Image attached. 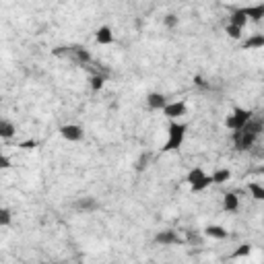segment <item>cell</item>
<instances>
[{
    "label": "cell",
    "instance_id": "1",
    "mask_svg": "<svg viewBox=\"0 0 264 264\" xmlns=\"http://www.w3.org/2000/svg\"><path fill=\"white\" fill-rule=\"evenodd\" d=\"M262 128H264V122H262V120H256V118H252V120H250L242 130H237V132H235V136H233L235 147H237L239 151H248V149H252V147H254V142H256V138L260 136Z\"/></svg>",
    "mask_w": 264,
    "mask_h": 264
},
{
    "label": "cell",
    "instance_id": "2",
    "mask_svg": "<svg viewBox=\"0 0 264 264\" xmlns=\"http://www.w3.org/2000/svg\"><path fill=\"white\" fill-rule=\"evenodd\" d=\"M186 130H188V126H186L184 122L170 120V126H167V140L163 142V151H165V153H172V151L182 149V145H184V140H186Z\"/></svg>",
    "mask_w": 264,
    "mask_h": 264
},
{
    "label": "cell",
    "instance_id": "3",
    "mask_svg": "<svg viewBox=\"0 0 264 264\" xmlns=\"http://www.w3.org/2000/svg\"><path fill=\"white\" fill-rule=\"evenodd\" d=\"M254 118V114H252V110H246V108H235L233 112H229L227 114V118H225V126L229 128V130H233V132H237V130H242L250 120Z\"/></svg>",
    "mask_w": 264,
    "mask_h": 264
},
{
    "label": "cell",
    "instance_id": "4",
    "mask_svg": "<svg viewBox=\"0 0 264 264\" xmlns=\"http://www.w3.org/2000/svg\"><path fill=\"white\" fill-rule=\"evenodd\" d=\"M186 182L192 188V192H202V190H206L210 184H213L210 176H206V172L202 167H192L188 172V176H186Z\"/></svg>",
    "mask_w": 264,
    "mask_h": 264
},
{
    "label": "cell",
    "instance_id": "5",
    "mask_svg": "<svg viewBox=\"0 0 264 264\" xmlns=\"http://www.w3.org/2000/svg\"><path fill=\"white\" fill-rule=\"evenodd\" d=\"M163 114L167 120H180L182 116L188 114V105H186V101H167V105L163 108Z\"/></svg>",
    "mask_w": 264,
    "mask_h": 264
},
{
    "label": "cell",
    "instance_id": "6",
    "mask_svg": "<svg viewBox=\"0 0 264 264\" xmlns=\"http://www.w3.org/2000/svg\"><path fill=\"white\" fill-rule=\"evenodd\" d=\"M60 136L68 142H79V140H83L85 130L79 124H64V126H60Z\"/></svg>",
    "mask_w": 264,
    "mask_h": 264
},
{
    "label": "cell",
    "instance_id": "7",
    "mask_svg": "<svg viewBox=\"0 0 264 264\" xmlns=\"http://www.w3.org/2000/svg\"><path fill=\"white\" fill-rule=\"evenodd\" d=\"M155 242L159 244V246H178V244H182L184 239L176 233V231H172V229H165V231H159L155 235Z\"/></svg>",
    "mask_w": 264,
    "mask_h": 264
},
{
    "label": "cell",
    "instance_id": "8",
    "mask_svg": "<svg viewBox=\"0 0 264 264\" xmlns=\"http://www.w3.org/2000/svg\"><path fill=\"white\" fill-rule=\"evenodd\" d=\"M114 39H116V35H114V31H112V27H108V25H101V27L95 31V41H97L99 45H110V43H114Z\"/></svg>",
    "mask_w": 264,
    "mask_h": 264
},
{
    "label": "cell",
    "instance_id": "9",
    "mask_svg": "<svg viewBox=\"0 0 264 264\" xmlns=\"http://www.w3.org/2000/svg\"><path fill=\"white\" fill-rule=\"evenodd\" d=\"M147 105H149L151 110H161V112H163V108L167 105V99H165V95H163V93L153 91V93H149V95H147Z\"/></svg>",
    "mask_w": 264,
    "mask_h": 264
},
{
    "label": "cell",
    "instance_id": "10",
    "mask_svg": "<svg viewBox=\"0 0 264 264\" xmlns=\"http://www.w3.org/2000/svg\"><path fill=\"white\" fill-rule=\"evenodd\" d=\"M204 235L210 237V239H227L229 231L223 225H206L204 227Z\"/></svg>",
    "mask_w": 264,
    "mask_h": 264
},
{
    "label": "cell",
    "instance_id": "11",
    "mask_svg": "<svg viewBox=\"0 0 264 264\" xmlns=\"http://www.w3.org/2000/svg\"><path fill=\"white\" fill-rule=\"evenodd\" d=\"M244 11H246V15H248V21H252V23H260V21H264V3H260V5H252V7H246Z\"/></svg>",
    "mask_w": 264,
    "mask_h": 264
},
{
    "label": "cell",
    "instance_id": "12",
    "mask_svg": "<svg viewBox=\"0 0 264 264\" xmlns=\"http://www.w3.org/2000/svg\"><path fill=\"white\" fill-rule=\"evenodd\" d=\"M223 210L225 213H235V210H239V198L235 192H227L223 196Z\"/></svg>",
    "mask_w": 264,
    "mask_h": 264
},
{
    "label": "cell",
    "instance_id": "13",
    "mask_svg": "<svg viewBox=\"0 0 264 264\" xmlns=\"http://www.w3.org/2000/svg\"><path fill=\"white\" fill-rule=\"evenodd\" d=\"M264 47V33H254L244 41V50H260Z\"/></svg>",
    "mask_w": 264,
    "mask_h": 264
},
{
    "label": "cell",
    "instance_id": "14",
    "mask_svg": "<svg viewBox=\"0 0 264 264\" xmlns=\"http://www.w3.org/2000/svg\"><path fill=\"white\" fill-rule=\"evenodd\" d=\"M210 180H213V184L215 186H221V184H225V182H229L231 180V170H215V174L210 176Z\"/></svg>",
    "mask_w": 264,
    "mask_h": 264
},
{
    "label": "cell",
    "instance_id": "15",
    "mask_svg": "<svg viewBox=\"0 0 264 264\" xmlns=\"http://www.w3.org/2000/svg\"><path fill=\"white\" fill-rule=\"evenodd\" d=\"M17 134V126L9 120H0V136L3 138H13Z\"/></svg>",
    "mask_w": 264,
    "mask_h": 264
},
{
    "label": "cell",
    "instance_id": "16",
    "mask_svg": "<svg viewBox=\"0 0 264 264\" xmlns=\"http://www.w3.org/2000/svg\"><path fill=\"white\" fill-rule=\"evenodd\" d=\"M229 23L239 25V27H246V25H248V15H246V11H244V9H235V11H231Z\"/></svg>",
    "mask_w": 264,
    "mask_h": 264
},
{
    "label": "cell",
    "instance_id": "17",
    "mask_svg": "<svg viewBox=\"0 0 264 264\" xmlns=\"http://www.w3.org/2000/svg\"><path fill=\"white\" fill-rule=\"evenodd\" d=\"M99 204L95 202V198H81V200H77L75 202V208L77 210H83V213H85V210H95Z\"/></svg>",
    "mask_w": 264,
    "mask_h": 264
},
{
    "label": "cell",
    "instance_id": "18",
    "mask_svg": "<svg viewBox=\"0 0 264 264\" xmlns=\"http://www.w3.org/2000/svg\"><path fill=\"white\" fill-rule=\"evenodd\" d=\"M248 190H250V194H252L254 200H264V186H262V184L250 182V184H248Z\"/></svg>",
    "mask_w": 264,
    "mask_h": 264
},
{
    "label": "cell",
    "instance_id": "19",
    "mask_svg": "<svg viewBox=\"0 0 264 264\" xmlns=\"http://www.w3.org/2000/svg\"><path fill=\"white\" fill-rule=\"evenodd\" d=\"M103 85H105V79H103L101 75H93V77L89 79V87H91V91H101V89H103Z\"/></svg>",
    "mask_w": 264,
    "mask_h": 264
},
{
    "label": "cell",
    "instance_id": "20",
    "mask_svg": "<svg viewBox=\"0 0 264 264\" xmlns=\"http://www.w3.org/2000/svg\"><path fill=\"white\" fill-rule=\"evenodd\" d=\"M11 221H13V213H11V208H0V225L3 227H9L11 225Z\"/></svg>",
    "mask_w": 264,
    "mask_h": 264
},
{
    "label": "cell",
    "instance_id": "21",
    "mask_svg": "<svg viewBox=\"0 0 264 264\" xmlns=\"http://www.w3.org/2000/svg\"><path fill=\"white\" fill-rule=\"evenodd\" d=\"M242 31H244V27L233 25V23H229V25L225 27V33H227L231 39H239V37H242Z\"/></svg>",
    "mask_w": 264,
    "mask_h": 264
},
{
    "label": "cell",
    "instance_id": "22",
    "mask_svg": "<svg viewBox=\"0 0 264 264\" xmlns=\"http://www.w3.org/2000/svg\"><path fill=\"white\" fill-rule=\"evenodd\" d=\"M252 254V246L250 244H242L237 246V250L231 254V258H244V256H250Z\"/></svg>",
    "mask_w": 264,
    "mask_h": 264
},
{
    "label": "cell",
    "instance_id": "23",
    "mask_svg": "<svg viewBox=\"0 0 264 264\" xmlns=\"http://www.w3.org/2000/svg\"><path fill=\"white\" fill-rule=\"evenodd\" d=\"M75 56H77V60H81V62H89V60H91L89 52H85V50H75Z\"/></svg>",
    "mask_w": 264,
    "mask_h": 264
},
{
    "label": "cell",
    "instance_id": "24",
    "mask_svg": "<svg viewBox=\"0 0 264 264\" xmlns=\"http://www.w3.org/2000/svg\"><path fill=\"white\" fill-rule=\"evenodd\" d=\"M163 25H165V27H176V25H178V17H176V15H165Z\"/></svg>",
    "mask_w": 264,
    "mask_h": 264
},
{
    "label": "cell",
    "instance_id": "25",
    "mask_svg": "<svg viewBox=\"0 0 264 264\" xmlns=\"http://www.w3.org/2000/svg\"><path fill=\"white\" fill-rule=\"evenodd\" d=\"M19 147H21V149H35V147H37V140H25V142H21Z\"/></svg>",
    "mask_w": 264,
    "mask_h": 264
},
{
    "label": "cell",
    "instance_id": "26",
    "mask_svg": "<svg viewBox=\"0 0 264 264\" xmlns=\"http://www.w3.org/2000/svg\"><path fill=\"white\" fill-rule=\"evenodd\" d=\"M0 163H3V167H5V170H7V167H11V159H9L7 155H3V157H0Z\"/></svg>",
    "mask_w": 264,
    "mask_h": 264
}]
</instances>
